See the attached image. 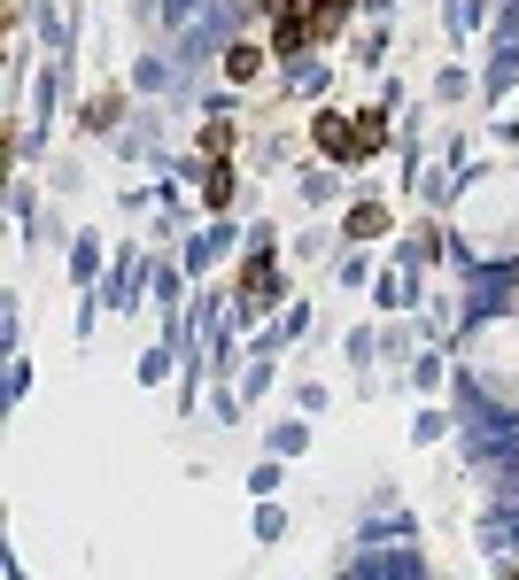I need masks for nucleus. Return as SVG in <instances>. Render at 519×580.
Here are the masks:
<instances>
[{"label": "nucleus", "mask_w": 519, "mask_h": 580, "mask_svg": "<svg viewBox=\"0 0 519 580\" xmlns=\"http://www.w3.org/2000/svg\"><path fill=\"white\" fill-rule=\"evenodd\" d=\"M225 70H233V78H241V86H248V78H256V70H264V47H233V55H225Z\"/></svg>", "instance_id": "obj_1"}, {"label": "nucleus", "mask_w": 519, "mask_h": 580, "mask_svg": "<svg viewBox=\"0 0 519 580\" xmlns=\"http://www.w3.org/2000/svg\"><path fill=\"white\" fill-rule=\"evenodd\" d=\"M303 0H256V16H295Z\"/></svg>", "instance_id": "obj_2"}, {"label": "nucleus", "mask_w": 519, "mask_h": 580, "mask_svg": "<svg viewBox=\"0 0 519 580\" xmlns=\"http://www.w3.org/2000/svg\"><path fill=\"white\" fill-rule=\"evenodd\" d=\"M512 580H519V573H512Z\"/></svg>", "instance_id": "obj_3"}]
</instances>
